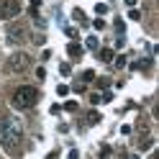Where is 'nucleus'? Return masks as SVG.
Returning <instances> with one entry per match:
<instances>
[{
    "label": "nucleus",
    "instance_id": "f257e3e1",
    "mask_svg": "<svg viewBox=\"0 0 159 159\" xmlns=\"http://www.w3.org/2000/svg\"><path fill=\"white\" fill-rule=\"evenodd\" d=\"M23 141V128L16 118H0V146L5 152H16Z\"/></svg>",
    "mask_w": 159,
    "mask_h": 159
},
{
    "label": "nucleus",
    "instance_id": "f03ea898",
    "mask_svg": "<svg viewBox=\"0 0 159 159\" xmlns=\"http://www.w3.org/2000/svg\"><path fill=\"white\" fill-rule=\"evenodd\" d=\"M36 100H39V93H36V87H31V85L16 87V93H13V98H11L13 108H18V111H28V108H34Z\"/></svg>",
    "mask_w": 159,
    "mask_h": 159
},
{
    "label": "nucleus",
    "instance_id": "7ed1b4c3",
    "mask_svg": "<svg viewBox=\"0 0 159 159\" xmlns=\"http://www.w3.org/2000/svg\"><path fill=\"white\" fill-rule=\"evenodd\" d=\"M28 67H31V57H28L26 52H16V54H11V57H8V62H5V69H8V72H13V75L26 72Z\"/></svg>",
    "mask_w": 159,
    "mask_h": 159
},
{
    "label": "nucleus",
    "instance_id": "20e7f679",
    "mask_svg": "<svg viewBox=\"0 0 159 159\" xmlns=\"http://www.w3.org/2000/svg\"><path fill=\"white\" fill-rule=\"evenodd\" d=\"M5 36H8V41H11V44H23V41H31L28 26H26V23H21V21H16V23H11V26H8Z\"/></svg>",
    "mask_w": 159,
    "mask_h": 159
},
{
    "label": "nucleus",
    "instance_id": "39448f33",
    "mask_svg": "<svg viewBox=\"0 0 159 159\" xmlns=\"http://www.w3.org/2000/svg\"><path fill=\"white\" fill-rule=\"evenodd\" d=\"M18 13H21V3L18 0H0V21L16 18Z\"/></svg>",
    "mask_w": 159,
    "mask_h": 159
},
{
    "label": "nucleus",
    "instance_id": "423d86ee",
    "mask_svg": "<svg viewBox=\"0 0 159 159\" xmlns=\"http://www.w3.org/2000/svg\"><path fill=\"white\" fill-rule=\"evenodd\" d=\"M67 54L69 57H72V59H80V57H82V46H80V44H67Z\"/></svg>",
    "mask_w": 159,
    "mask_h": 159
},
{
    "label": "nucleus",
    "instance_id": "0eeeda50",
    "mask_svg": "<svg viewBox=\"0 0 159 159\" xmlns=\"http://www.w3.org/2000/svg\"><path fill=\"white\" fill-rule=\"evenodd\" d=\"M100 59H103V62H113V59H116L113 49H100Z\"/></svg>",
    "mask_w": 159,
    "mask_h": 159
},
{
    "label": "nucleus",
    "instance_id": "6e6552de",
    "mask_svg": "<svg viewBox=\"0 0 159 159\" xmlns=\"http://www.w3.org/2000/svg\"><path fill=\"white\" fill-rule=\"evenodd\" d=\"M149 59H144V62H131V69H149Z\"/></svg>",
    "mask_w": 159,
    "mask_h": 159
},
{
    "label": "nucleus",
    "instance_id": "1a4fd4ad",
    "mask_svg": "<svg viewBox=\"0 0 159 159\" xmlns=\"http://www.w3.org/2000/svg\"><path fill=\"white\" fill-rule=\"evenodd\" d=\"M85 46H87V49H93V52H98V39H95V36L85 39Z\"/></svg>",
    "mask_w": 159,
    "mask_h": 159
},
{
    "label": "nucleus",
    "instance_id": "9d476101",
    "mask_svg": "<svg viewBox=\"0 0 159 159\" xmlns=\"http://www.w3.org/2000/svg\"><path fill=\"white\" fill-rule=\"evenodd\" d=\"M98 121H100V113H95V111H93V113H87V123H90V126H95Z\"/></svg>",
    "mask_w": 159,
    "mask_h": 159
},
{
    "label": "nucleus",
    "instance_id": "9b49d317",
    "mask_svg": "<svg viewBox=\"0 0 159 159\" xmlns=\"http://www.w3.org/2000/svg\"><path fill=\"white\" fill-rule=\"evenodd\" d=\"M95 13H98V16H105V13H108V5H105V3H98V5H95Z\"/></svg>",
    "mask_w": 159,
    "mask_h": 159
},
{
    "label": "nucleus",
    "instance_id": "f8f14e48",
    "mask_svg": "<svg viewBox=\"0 0 159 159\" xmlns=\"http://www.w3.org/2000/svg\"><path fill=\"white\" fill-rule=\"evenodd\" d=\"M128 18H131V21H139V18H141V11H136V8H131V11H128Z\"/></svg>",
    "mask_w": 159,
    "mask_h": 159
},
{
    "label": "nucleus",
    "instance_id": "ddd939ff",
    "mask_svg": "<svg viewBox=\"0 0 159 159\" xmlns=\"http://www.w3.org/2000/svg\"><path fill=\"white\" fill-rule=\"evenodd\" d=\"M82 80H85V82H93V80H95V72H90V69H87V72L82 75Z\"/></svg>",
    "mask_w": 159,
    "mask_h": 159
},
{
    "label": "nucleus",
    "instance_id": "4468645a",
    "mask_svg": "<svg viewBox=\"0 0 159 159\" xmlns=\"http://www.w3.org/2000/svg\"><path fill=\"white\" fill-rule=\"evenodd\" d=\"M57 93H59V95H62V98H64V95L69 93V87H67V85H59V87H57Z\"/></svg>",
    "mask_w": 159,
    "mask_h": 159
},
{
    "label": "nucleus",
    "instance_id": "2eb2a0df",
    "mask_svg": "<svg viewBox=\"0 0 159 159\" xmlns=\"http://www.w3.org/2000/svg\"><path fill=\"white\" fill-rule=\"evenodd\" d=\"M111 100H113L111 93H103V95H100V103H111Z\"/></svg>",
    "mask_w": 159,
    "mask_h": 159
},
{
    "label": "nucleus",
    "instance_id": "dca6fc26",
    "mask_svg": "<svg viewBox=\"0 0 159 159\" xmlns=\"http://www.w3.org/2000/svg\"><path fill=\"white\" fill-rule=\"evenodd\" d=\"M152 146H154L152 139H144V141H141V149H152Z\"/></svg>",
    "mask_w": 159,
    "mask_h": 159
},
{
    "label": "nucleus",
    "instance_id": "f3484780",
    "mask_svg": "<svg viewBox=\"0 0 159 159\" xmlns=\"http://www.w3.org/2000/svg\"><path fill=\"white\" fill-rule=\"evenodd\" d=\"M116 67H126V57H123V54H121V57L116 59Z\"/></svg>",
    "mask_w": 159,
    "mask_h": 159
},
{
    "label": "nucleus",
    "instance_id": "a211bd4d",
    "mask_svg": "<svg viewBox=\"0 0 159 159\" xmlns=\"http://www.w3.org/2000/svg\"><path fill=\"white\" fill-rule=\"evenodd\" d=\"M64 108H67V111H77V103H75V100H69Z\"/></svg>",
    "mask_w": 159,
    "mask_h": 159
},
{
    "label": "nucleus",
    "instance_id": "6ab92c4d",
    "mask_svg": "<svg viewBox=\"0 0 159 159\" xmlns=\"http://www.w3.org/2000/svg\"><path fill=\"white\" fill-rule=\"evenodd\" d=\"M67 159H80V154H77V149H72V152L67 154Z\"/></svg>",
    "mask_w": 159,
    "mask_h": 159
},
{
    "label": "nucleus",
    "instance_id": "aec40b11",
    "mask_svg": "<svg viewBox=\"0 0 159 159\" xmlns=\"http://www.w3.org/2000/svg\"><path fill=\"white\" fill-rule=\"evenodd\" d=\"M41 5V0H31V8H34V13H36V8Z\"/></svg>",
    "mask_w": 159,
    "mask_h": 159
},
{
    "label": "nucleus",
    "instance_id": "412c9836",
    "mask_svg": "<svg viewBox=\"0 0 159 159\" xmlns=\"http://www.w3.org/2000/svg\"><path fill=\"white\" fill-rule=\"evenodd\" d=\"M108 154H111V149L105 146V149H103V157H100V159H111V157H108Z\"/></svg>",
    "mask_w": 159,
    "mask_h": 159
},
{
    "label": "nucleus",
    "instance_id": "4be33fe9",
    "mask_svg": "<svg viewBox=\"0 0 159 159\" xmlns=\"http://www.w3.org/2000/svg\"><path fill=\"white\" fill-rule=\"evenodd\" d=\"M126 5L128 8H136V0H126Z\"/></svg>",
    "mask_w": 159,
    "mask_h": 159
},
{
    "label": "nucleus",
    "instance_id": "5701e85b",
    "mask_svg": "<svg viewBox=\"0 0 159 159\" xmlns=\"http://www.w3.org/2000/svg\"><path fill=\"white\" fill-rule=\"evenodd\" d=\"M123 159H139V154H126Z\"/></svg>",
    "mask_w": 159,
    "mask_h": 159
}]
</instances>
